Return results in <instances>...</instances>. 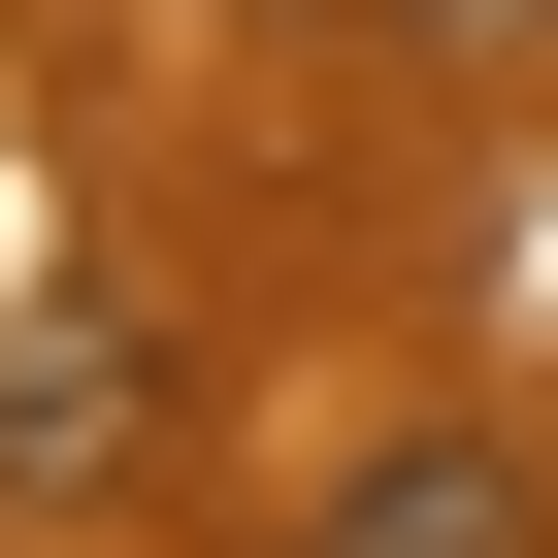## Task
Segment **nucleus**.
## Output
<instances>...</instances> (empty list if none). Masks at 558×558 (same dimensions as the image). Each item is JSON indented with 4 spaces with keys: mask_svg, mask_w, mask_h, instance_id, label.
<instances>
[{
    "mask_svg": "<svg viewBox=\"0 0 558 558\" xmlns=\"http://www.w3.org/2000/svg\"><path fill=\"white\" fill-rule=\"evenodd\" d=\"M296 558H558V493H525L493 427H427V460H362V493H329Z\"/></svg>",
    "mask_w": 558,
    "mask_h": 558,
    "instance_id": "1",
    "label": "nucleus"
},
{
    "mask_svg": "<svg viewBox=\"0 0 558 558\" xmlns=\"http://www.w3.org/2000/svg\"><path fill=\"white\" fill-rule=\"evenodd\" d=\"M395 34H558V0H395Z\"/></svg>",
    "mask_w": 558,
    "mask_h": 558,
    "instance_id": "2",
    "label": "nucleus"
}]
</instances>
